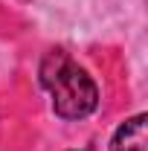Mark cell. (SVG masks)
<instances>
[{
	"instance_id": "obj_2",
	"label": "cell",
	"mask_w": 148,
	"mask_h": 151,
	"mask_svg": "<svg viewBox=\"0 0 148 151\" xmlns=\"http://www.w3.org/2000/svg\"><path fill=\"white\" fill-rule=\"evenodd\" d=\"M111 151H148V119L145 113H137L113 134Z\"/></svg>"
},
{
	"instance_id": "obj_1",
	"label": "cell",
	"mask_w": 148,
	"mask_h": 151,
	"mask_svg": "<svg viewBox=\"0 0 148 151\" xmlns=\"http://www.w3.org/2000/svg\"><path fill=\"white\" fill-rule=\"evenodd\" d=\"M41 84L52 96V108L61 119H84L99 105V90L93 78L64 50H52L41 61Z\"/></svg>"
}]
</instances>
